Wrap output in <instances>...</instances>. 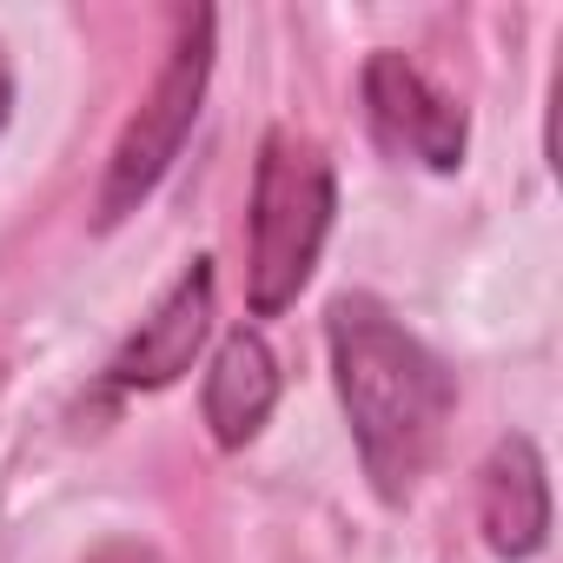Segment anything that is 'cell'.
<instances>
[{
	"label": "cell",
	"instance_id": "1",
	"mask_svg": "<svg viewBox=\"0 0 563 563\" xmlns=\"http://www.w3.org/2000/svg\"><path fill=\"white\" fill-rule=\"evenodd\" d=\"M325 339H332V378H339L352 444H358V464H365L372 490L385 504L418 497L424 471L444 451V424H451V405H457V385H451L444 358L365 292L332 306Z\"/></svg>",
	"mask_w": 563,
	"mask_h": 563
},
{
	"label": "cell",
	"instance_id": "2",
	"mask_svg": "<svg viewBox=\"0 0 563 563\" xmlns=\"http://www.w3.org/2000/svg\"><path fill=\"white\" fill-rule=\"evenodd\" d=\"M332 159L319 153V140L278 126L258 146V173H252V245H245V306L258 319L286 312L306 278L319 265V245L332 232Z\"/></svg>",
	"mask_w": 563,
	"mask_h": 563
},
{
	"label": "cell",
	"instance_id": "3",
	"mask_svg": "<svg viewBox=\"0 0 563 563\" xmlns=\"http://www.w3.org/2000/svg\"><path fill=\"white\" fill-rule=\"evenodd\" d=\"M206 74H212V14H186L166 67L153 74L140 113L126 120L113 159H107V186H100V225H120L126 212H140L153 199V186L173 173L192 120H199V100H206Z\"/></svg>",
	"mask_w": 563,
	"mask_h": 563
},
{
	"label": "cell",
	"instance_id": "4",
	"mask_svg": "<svg viewBox=\"0 0 563 563\" xmlns=\"http://www.w3.org/2000/svg\"><path fill=\"white\" fill-rule=\"evenodd\" d=\"M365 113H372V133L385 140V153L418 159L431 173L464 166V140H471L464 107L424 67H411L405 54H372L365 60Z\"/></svg>",
	"mask_w": 563,
	"mask_h": 563
},
{
	"label": "cell",
	"instance_id": "5",
	"mask_svg": "<svg viewBox=\"0 0 563 563\" xmlns=\"http://www.w3.org/2000/svg\"><path fill=\"white\" fill-rule=\"evenodd\" d=\"M206 332H212V265L192 258V265L173 278V292L153 306V319H140V332L120 345V358H113V385H120V391L173 385L179 372H192Z\"/></svg>",
	"mask_w": 563,
	"mask_h": 563
},
{
	"label": "cell",
	"instance_id": "6",
	"mask_svg": "<svg viewBox=\"0 0 563 563\" xmlns=\"http://www.w3.org/2000/svg\"><path fill=\"white\" fill-rule=\"evenodd\" d=\"M477 523H484V543L504 556V563H523L550 543V477H543V457L530 438H504L484 471H477Z\"/></svg>",
	"mask_w": 563,
	"mask_h": 563
},
{
	"label": "cell",
	"instance_id": "7",
	"mask_svg": "<svg viewBox=\"0 0 563 563\" xmlns=\"http://www.w3.org/2000/svg\"><path fill=\"white\" fill-rule=\"evenodd\" d=\"M199 405H206V431H212V444H225V451L252 444V438L265 431L272 405H278V358H272V345H265L258 332L239 325V332L219 345Z\"/></svg>",
	"mask_w": 563,
	"mask_h": 563
},
{
	"label": "cell",
	"instance_id": "8",
	"mask_svg": "<svg viewBox=\"0 0 563 563\" xmlns=\"http://www.w3.org/2000/svg\"><path fill=\"white\" fill-rule=\"evenodd\" d=\"M87 563H159V556H153L146 543H133V537H120V543H100V550H93Z\"/></svg>",
	"mask_w": 563,
	"mask_h": 563
},
{
	"label": "cell",
	"instance_id": "9",
	"mask_svg": "<svg viewBox=\"0 0 563 563\" xmlns=\"http://www.w3.org/2000/svg\"><path fill=\"white\" fill-rule=\"evenodd\" d=\"M8 107H14V74H8V54H0V126H8Z\"/></svg>",
	"mask_w": 563,
	"mask_h": 563
}]
</instances>
